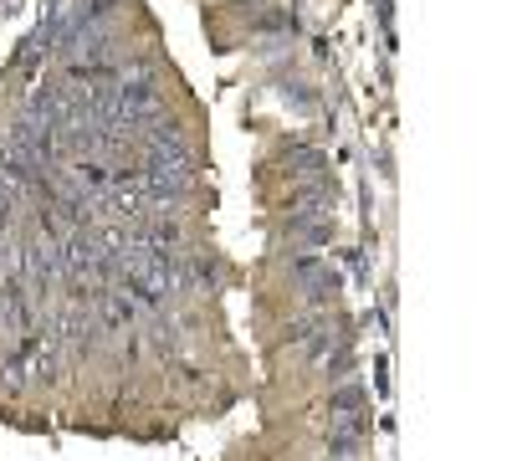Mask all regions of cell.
Masks as SVG:
<instances>
[{
    "label": "cell",
    "mask_w": 512,
    "mask_h": 461,
    "mask_svg": "<svg viewBox=\"0 0 512 461\" xmlns=\"http://www.w3.org/2000/svg\"><path fill=\"white\" fill-rule=\"evenodd\" d=\"M323 415H328V421H354V415H369V390L359 380L333 385L328 400H323Z\"/></svg>",
    "instance_id": "5"
},
{
    "label": "cell",
    "mask_w": 512,
    "mask_h": 461,
    "mask_svg": "<svg viewBox=\"0 0 512 461\" xmlns=\"http://www.w3.org/2000/svg\"><path fill=\"white\" fill-rule=\"evenodd\" d=\"M287 282L308 308H333L338 292H344V277L328 262V251H292L287 257Z\"/></svg>",
    "instance_id": "1"
},
{
    "label": "cell",
    "mask_w": 512,
    "mask_h": 461,
    "mask_svg": "<svg viewBox=\"0 0 512 461\" xmlns=\"http://www.w3.org/2000/svg\"><path fill=\"white\" fill-rule=\"evenodd\" d=\"M323 456L328 461H364L369 456V415H354V421H328Z\"/></svg>",
    "instance_id": "3"
},
{
    "label": "cell",
    "mask_w": 512,
    "mask_h": 461,
    "mask_svg": "<svg viewBox=\"0 0 512 461\" xmlns=\"http://www.w3.org/2000/svg\"><path fill=\"white\" fill-rule=\"evenodd\" d=\"M277 164L287 170V180H318V175H333V164H328V149H318V144H287L282 154H277Z\"/></svg>",
    "instance_id": "4"
},
{
    "label": "cell",
    "mask_w": 512,
    "mask_h": 461,
    "mask_svg": "<svg viewBox=\"0 0 512 461\" xmlns=\"http://www.w3.org/2000/svg\"><path fill=\"white\" fill-rule=\"evenodd\" d=\"M333 236H338L333 216H287L277 231V246L287 257L292 251H333Z\"/></svg>",
    "instance_id": "2"
},
{
    "label": "cell",
    "mask_w": 512,
    "mask_h": 461,
    "mask_svg": "<svg viewBox=\"0 0 512 461\" xmlns=\"http://www.w3.org/2000/svg\"><path fill=\"white\" fill-rule=\"evenodd\" d=\"M354 369H359V354H354V344L349 349H338V354H328L323 364H318V374L328 385H344V380H354Z\"/></svg>",
    "instance_id": "6"
}]
</instances>
